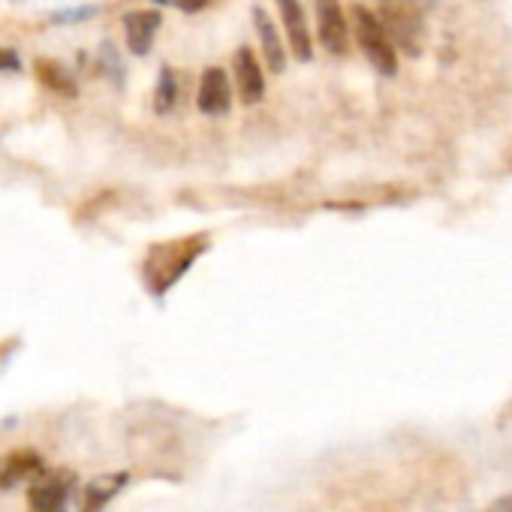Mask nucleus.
I'll list each match as a JSON object with an SVG mask.
<instances>
[{
    "label": "nucleus",
    "instance_id": "1",
    "mask_svg": "<svg viewBox=\"0 0 512 512\" xmlns=\"http://www.w3.org/2000/svg\"><path fill=\"white\" fill-rule=\"evenodd\" d=\"M208 247V235H187L178 241H160L145 256V287L154 296H166L169 287H175L187 269L199 260Z\"/></svg>",
    "mask_w": 512,
    "mask_h": 512
},
{
    "label": "nucleus",
    "instance_id": "2",
    "mask_svg": "<svg viewBox=\"0 0 512 512\" xmlns=\"http://www.w3.org/2000/svg\"><path fill=\"white\" fill-rule=\"evenodd\" d=\"M377 19L395 49L419 55L425 43V16L419 0H380Z\"/></svg>",
    "mask_w": 512,
    "mask_h": 512
},
{
    "label": "nucleus",
    "instance_id": "3",
    "mask_svg": "<svg viewBox=\"0 0 512 512\" xmlns=\"http://www.w3.org/2000/svg\"><path fill=\"white\" fill-rule=\"evenodd\" d=\"M353 34H356L359 49L365 52L368 64H371L380 76L392 79V76L398 73V49H395L392 40L386 37V31H383L377 13H371V10H365V7H353Z\"/></svg>",
    "mask_w": 512,
    "mask_h": 512
},
{
    "label": "nucleus",
    "instance_id": "4",
    "mask_svg": "<svg viewBox=\"0 0 512 512\" xmlns=\"http://www.w3.org/2000/svg\"><path fill=\"white\" fill-rule=\"evenodd\" d=\"M76 485H79V476L76 470L70 467H46L37 479H31V491H28V500L31 506H40V509H52V506H67V500L76 494Z\"/></svg>",
    "mask_w": 512,
    "mask_h": 512
},
{
    "label": "nucleus",
    "instance_id": "5",
    "mask_svg": "<svg viewBox=\"0 0 512 512\" xmlns=\"http://www.w3.org/2000/svg\"><path fill=\"white\" fill-rule=\"evenodd\" d=\"M314 7H317V34L323 49L332 55H344L350 46V25L341 4L338 0H314Z\"/></svg>",
    "mask_w": 512,
    "mask_h": 512
},
{
    "label": "nucleus",
    "instance_id": "6",
    "mask_svg": "<svg viewBox=\"0 0 512 512\" xmlns=\"http://www.w3.org/2000/svg\"><path fill=\"white\" fill-rule=\"evenodd\" d=\"M43 470H46V461L37 449L19 446L13 452H4L0 455V488L7 491V488L25 485L31 479H37Z\"/></svg>",
    "mask_w": 512,
    "mask_h": 512
},
{
    "label": "nucleus",
    "instance_id": "7",
    "mask_svg": "<svg viewBox=\"0 0 512 512\" xmlns=\"http://www.w3.org/2000/svg\"><path fill=\"white\" fill-rule=\"evenodd\" d=\"M232 73H235V88H238V97L247 103V106H256L266 94V73L256 61V55L241 46L235 49V58H232Z\"/></svg>",
    "mask_w": 512,
    "mask_h": 512
},
{
    "label": "nucleus",
    "instance_id": "8",
    "mask_svg": "<svg viewBox=\"0 0 512 512\" xmlns=\"http://www.w3.org/2000/svg\"><path fill=\"white\" fill-rule=\"evenodd\" d=\"M127 482H130L127 470H112V473L94 476L79 494V512H103L127 488Z\"/></svg>",
    "mask_w": 512,
    "mask_h": 512
},
{
    "label": "nucleus",
    "instance_id": "9",
    "mask_svg": "<svg viewBox=\"0 0 512 512\" xmlns=\"http://www.w3.org/2000/svg\"><path fill=\"white\" fill-rule=\"evenodd\" d=\"M278 10H281V19H284V28H287V40H290V49L299 61H311L314 55V40H311V28H308V19H305V10L299 0H278Z\"/></svg>",
    "mask_w": 512,
    "mask_h": 512
},
{
    "label": "nucleus",
    "instance_id": "10",
    "mask_svg": "<svg viewBox=\"0 0 512 512\" xmlns=\"http://www.w3.org/2000/svg\"><path fill=\"white\" fill-rule=\"evenodd\" d=\"M163 19L157 10H136V13H127L124 16V37H127V49L133 55H148L151 46H154V37L160 31Z\"/></svg>",
    "mask_w": 512,
    "mask_h": 512
},
{
    "label": "nucleus",
    "instance_id": "11",
    "mask_svg": "<svg viewBox=\"0 0 512 512\" xmlns=\"http://www.w3.org/2000/svg\"><path fill=\"white\" fill-rule=\"evenodd\" d=\"M199 112L205 115H226L232 106V85L220 67H208L199 82Z\"/></svg>",
    "mask_w": 512,
    "mask_h": 512
},
{
    "label": "nucleus",
    "instance_id": "12",
    "mask_svg": "<svg viewBox=\"0 0 512 512\" xmlns=\"http://www.w3.org/2000/svg\"><path fill=\"white\" fill-rule=\"evenodd\" d=\"M253 25H256V34H260V43H263V58L269 64V73H284L287 70V49L281 43V34L275 28V22L269 19V13L263 7L253 10Z\"/></svg>",
    "mask_w": 512,
    "mask_h": 512
},
{
    "label": "nucleus",
    "instance_id": "13",
    "mask_svg": "<svg viewBox=\"0 0 512 512\" xmlns=\"http://www.w3.org/2000/svg\"><path fill=\"white\" fill-rule=\"evenodd\" d=\"M34 73H37V79H40L46 88H52L55 94H61V97H76V76H73L64 64L49 61V58H40V61L34 64Z\"/></svg>",
    "mask_w": 512,
    "mask_h": 512
},
{
    "label": "nucleus",
    "instance_id": "14",
    "mask_svg": "<svg viewBox=\"0 0 512 512\" xmlns=\"http://www.w3.org/2000/svg\"><path fill=\"white\" fill-rule=\"evenodd\" d=\"M175 100H178V79L169 67L160 70V82H157V94H154V109L160 115L172 112L175 109Z\"/></svg>",
    "mask_w": 512,
    "mask_h": 512
},
{
    "label": "nucleus",
    "instance_id": "15",
    "mask_svg": "<svg viewBox=\"0 0 512 512\" xmlns=\"http://www.w3.org/2000/svg\"><path fill=\"white\" fill-rule=\"evenodd\" d=\"M154 4L160 7H175L181 13H196V10H205L211 0H154Z\"/></svg>",
    "mask_w": 512,
    "mask_h": 512
},
{
    "label": "nucleus",
    "instance_id": "16",
    "mask_svg": "<svg viewBox=\"0 0 512 512\" xmlns=\"http://www.w3.org/2000/svg\"><path fill=\"white\" fill-rule=\"evenodd\" d=\"M19 67H22V61L13 49H0V73H13Z\"/></svg>",
    "mask_w": 512,
    "mask_h": 512
},
{
    "label": "nucleus",
    "instance_id": "17",
    "mask_svg": "<svg viewBox=\"0 0 512 512\" xmlns=\"http://www.w3.org/2000/svg\"><path fill=\"white\" fill-rule=\"evenodd\" d=\"M97 10L94 7H85V10H67V13H58V16H52L55 22H82V19H91Z\"/></svg>",
    "mask_w": 512,
    "mask_h": 512
},
{
    "label": "nucleus",
    "instance_id": "18",
    "mask_svg": "<svg viewBox=\"0 0 512 512\" xmlns=\"http://www.w3.org/2000/svg\"><path fill=\"white\" fill-rule=\"evenodd\" d=\"M485 512H512V494H503V497H497Z\"/></svg>",
    "mask_w": 512,
    "mask_h": 512
},
{
    "label": "nucleus",
    "instance_id": "19",
    "mask_svg": "<svg viewBox=\"0 0 512 512\" xmlns=\"http://www.w3.org/2000/svg\"><path fill=\"white\" fill-rule=\"evenodd\" d=\"M28 512H67V506H52V509H40V506H31Z\"/></svg>",
    "mask_w": 512,
    "mask_h": 512
}]
</instances>
